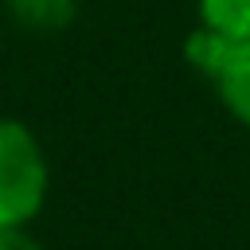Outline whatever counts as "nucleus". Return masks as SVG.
I'll return each instance as SVG.
<instances>
[{
  "mask_svg": "<svg viewBox=\"0 0 250 250\" xmlns=\"http://www.w3.org/2000/svg\"><path fill=\"white\" fill-rule=\"evenodd\" d=\"M8 16L27 31H62L78 16V0H4Z\"/></svg>",
  "mask_w": 250,
  "mask_h": 250,
  "instance_id": "7ed1b4c3",
  "label": "nucleus"
},
{
  "mask_svg": "<svg viewBox=\"0 0 250 250\" xmlns=\"http://www.w3.org/2000/svg\"><path fill=\"white\" fill-rule=\"evenodd\" d=\"M51 191V164L31 125L0 117V227H31Z\"/></svg>",
  "mask_w": 250,
  "mask_h": 250,
  "instance_id": "f257e3e1",
  "label": "nucleus"
},
{
  "mask_svg": "<svg viewBox=\"0 0 250 250\" xmlns=\"http://www.w3.org/2000/svg\"><path fill=\"white\" fill-rule=\"evenodd\" d=\"M184 59L211 82L219 105L250 129V39L195 23V31L184 39Z\"/></svg>",
  "mask_w": 250,
  "mask_h": 250,
  "instance_id": "f03ea898",
  "label": "nucleus"
},
{
  "mask_svg": "<svg viewBox=\"0 0 250 250\" xmlns=\"http://www.w3.org/2000/svg\"><path fill=\"white\" fill-rule=\"evenodd\" d=\"M0 250H47L27 227H0Z\"/></svg>",
  "mask_w": 250,
  "mask_h": 250,
  "instance_id": "39448f33",
  "label": "nucleus"
},
{
  "mask_svg": "<svg viewBox=\"0 0 250 250\" xmlns=\"http://www.w3.org/2000/svg\"><path fill=\"white\" fill-rule=\"evenodd\" d=\"M199 23L234 39H250V0H195Z\"/></svg>",
  "mask_w": 250,
  "mask_h": 250,
  "instance_id": "20e7f679",
  "label": "nucleus"
}]
</instances>
